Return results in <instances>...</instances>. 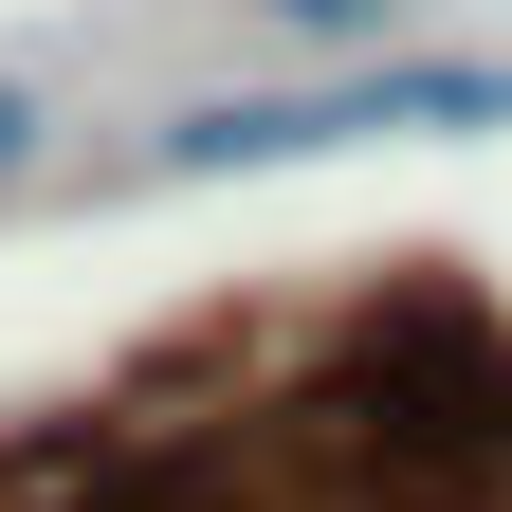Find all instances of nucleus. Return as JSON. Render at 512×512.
I'll return each mask as SVG.
<instances>
[{"instance_id": "f257e3e1", "label": "nucleus", "mask_w": 512, "mask_h": 512, "mask_svg": "<svg viewBox=\"0 0 512 512\" xmlns=\"http://www.w3.org/2000/svg\"><path fill=\"white\" fill-rule=\"evenodd\" d=\"M494 110H512V55H403V74H311V92H202L165 110V165H293L348 128H494Z\"/></svg>"}, {"instance_id": "f03ea898", "label": "nucleus", "mask_w": 512, "mask_h": 512, "mask_svg": "<svg viewBox=\"0 0 512 512\" xmlns=\"http://www.w3.org/2000/svg\"><path fill=\"white\" fill-rule=\"evenodd\" d=\"M256 19H275V37H311V55H348V37H384V19H403V0H256Z\"/></svg>"}, {"instance_id": "7ed1b4c3", "label": "nucleus", "mask_w": 512, "mask_h": 512, "mask_svg": "<svg viewBox=\"0 0 512 512\" xmlns=\"http://www.w3.org/2000/svg\"><path fill=\"white\" fill-rule=\"evenodd\" d=\"M37 128H55V92H37V74H0V183L37 165Z\"/></svg>"}]
</instances>
